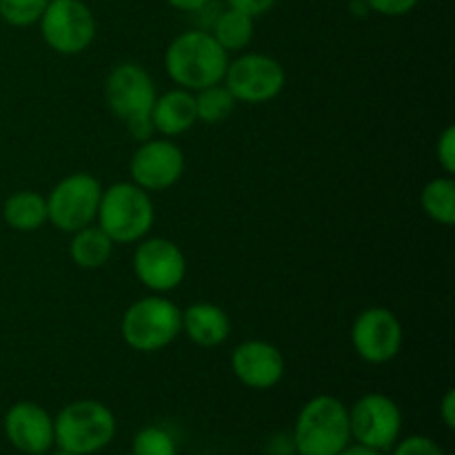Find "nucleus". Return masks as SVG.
I'll list each match as a JSON object with an SVG mask.
<instances>
[{
	"mask_svg": "<svg viewBox=\"0 0 455 455\" xmlns=\"http://www.w3.org/2000/svg\"><path fill=\"white\" fill-rule=\"evenodd\" d=\"M229 53L207 31H185L164 52V71L178 87L200 92L225 80Z\"/></svg>",
	"mask_w": 455,
	"mask_h": 455,
	"instance_id": "1",
	"label": "nucleus"
},
{
	"mask_svg": "<svg viewBox=\"0 0 455 455\" xmlns=\"http://www.w3.org/2000/svg\"><path fill=\"white\" fill-rule=\"evenodd\" d=\"M298 455H338L351 444L349 409L333 395H315L300 409L293 429Z\"/></svg>",
	"mask_w": 455,
	"mask_h": 455,
	"instance_id": "2",
	"label": "nucleus"
},
{
	"mask_svg": "<svg viewBox=\"0 0 455 455\" xmlns=\"http://www.w3.org/2000/svg\"><path fill=\"white\" fill-rule=\"evenodd\" d=\"M105 100L116 118L123 120L133 138H151V107L156 102V87L151 76L136 62L114 67L105 80Z\"/></svg>",
	"mask_w": 455,
	"mask_h": 455,
	"instance_id": "3",
	"label": "nucleus"
},
{
	"mask_svg": "<svg viewBox=\"0 0 455 455\" xmlns=\"http://www.w3.org/2000/svg\"><path fill=\"white\" fill-rule=\"evenodd\" d=\"M98 227L111 238V243H138L149 234L156 220V209L149 191L133 182H116L102 189L98 204Z\"/></svg>",
	"mask_w": 455,
	"mask_h": 455,
	"instance_id": "4",
	"label": "nucleus"
},
{
	"mask_svg": "<svg viewBox=\"0 0 455 455\" xmlns=\"http://www.w3.org/2000/svg\"><path fill=\"white\" fill-rule=\"evenodd\" d=\"M116 416L98 400H76L53 418V444L76 455H93L109 447L116 435Z\"/></svg>",
	"mask_w": 455,
	"mask_h": 455,
	"instance_id": "5",
	"label": "nucleus"
},
{
	"mask_svg": "<svg viewBox=\"0 0 455 455\" xmlns=\"http://www.w3.org/2000/svg\"><path fill=\"white\" fill-rule=\"evenodd\" d=\"M120 331L133 351L154 354L180 336L182 311L167 298H140L124 311Z\"/></svg>",
	"mask_w": 455,
	"mask_h": 455,
	"instance_id": "6",
	"label": "nucleus"
},
{
	"mask_svg": "<svg viewBox=\"0 0 455 455\" xmlns=\"http://www.w3.org/2000/svg\"><path fill=\"white\" fill-rule=\"evenodd\" d=\"M102 185L92 173H71L62 178L47 198V220L58 231L74 234L96 220Z\"/></svg>",
	"mask_w": 455,
	"mask_h": 455,
	"instance_id": "7",
	"label": "nucleus"
},
{
	"mask_svg": "<svg viewBox=\"0 0 455 455\" xmlns=\"http://www.w3.org/2000/svg\"><path fill=\"white\" fill-rule=\"evenodd\" d=\"M38 25L44 43L62 56L83 53L96 38V18L83 0H49Z\"/></svg>",
	"mask_w": 455,
	"mask_h": 455,
	"instance_id": "8",
	"label": "nucleus"
},
{
	"mask_svg": "<svg viewBox=\"0 0 455 455\" xmlns=\"http://www.w3.org/2000/svg\"><path fill=\"white\" fill-rule=\"evenodd\" d=\"M349 429L355 444L385 453L400 440L403 411L389 395L367 394L351 404Z\"/></svg>",
	"mask_w": 455,
	"mask_h": 455,
	"instance_id": "9",
	"label": "nucleus"
},
{
	"mask_svg": "<svg viewBox=\"0 0 455 455\" xmlns=\"http://www.w3.org/2000/svg\"><path fill=\"white\" fill-rule=\"evenodd\" d=\"M225 87L235 102L262 105L278 96L287 83L283 65L267 53H243L229 62L225 74Z\"/></svg>",
	"mask_w": 455,
	"mask_h": 455,
	"instance_id": "10",
	"label": "nucleus"
},
{
	"mask_svg": "<svg viewBox=\"0 0 455 455\" xmlns=\"http://www.w3.org/2000/svg\"><path fill=\"white\" fill-rule=\"evenodd\" d=\"M404 331L398 315L385 307L364 309L351 327L355 354L371 364H385L403 349Z\"/></svg>",
	"mask_w": 455,
	"mask_h": 455,
	"instance_id": "11",
	"label": "nucleus"
},
{
	"mask_svg": "<svg viewBox=\"0 0 455 455\" xmlns=\"http://www.w3.org/2000/svg\"><path fill=\"white\" fill-rule=\"evenodd\" d=\"M132 182L145 191H164L185 173V154L164 138H147L129 160Z\"/></svg>",
	"mask_w": 455,
	"mask_h": 455,
	"instance_id": "12",
	"label": "nucleus"
},
{
	"mask_svg": "<svg viewBox=\"0 0 455 455\" xmlns=\"http://www.w3.org/2000/svg\"><path fill=\"white\" fill-rule=\"evenodd\" d=\"M133 271L136 278L154 293L173 291L187 275L185 253L167 238H147L133 253Z\"/></svg>",
	"mask_w": 455,
	"mask_h": 455,
	"instance_id": "13",
	"label": "nucleus"
},
{
	"mask_svg": "<svg viewBox=\"0 0 455 455\" xmlns=\"http://www.w3.org/2000/svg\"><path fill=\"white\" fill-rule=\"evenodd\" d=\"M4 435L13 449L27 455H43L53 447V418L36 403L12 404L4 413Z\"/></svg>",
	"mask_w": 455,
	"mask_h": 455,
	"instance_id": "14",
	"label": "nucleus"
},
{
	"mask_svg": "<svg viewBox=\"0 0 455 455\" xmlns=\"http://www.w3.org/2000/svg\"><path fill=\"white\" fill-rule=\"evenodd\" d=\"M234 376L256 391L274 389L284 376L283 351L265 340H247L231 354Z\"/></svg>",
	"mask_w": 455,
	"mask_h": 455,
	"instance_id": "15",
	"label": "nucleus"
},
{
	"mask_svg": "<svg viewBox=\"0 0 455 455\" xmlns=\"http://www.w3.org/2000/svg\"><path fill=\"white\" fill-rule=\"evenodd\" d=\"M198 123V111H196V96L187 89L178 87L172 92L156 96L151 107V127L163 136H180L189 132Z\"/></svg>",
	"mask_w": 455,
	"mask_h": 455,
	"instance_id": "16",
	"label": "nucleus"
},
{
	"mask_svg": "<svg viewBox=\"0 0 455 455\" xmlns=\"http://www.w3.org/2000/svg\"><path fill=\"white\" fill-rule=\"evenodd\" d=\"M182 331L198 347H218L229 338L231 320L225 309L212 302H196L182 311Z\"/></svg>",
	"mask_w": 455,
	"mask_h": 455,
	"instance_id": "17",
	"label": "nucleus"
},
{
	"mask_svg": "<svg viewBox=\"0 0 455 455\" xmlns=\"http://www.w3.org/2000/svg\"><path fill=\"white\" fill-rule=\"evenodd\" d=\"M3 218L16 231H38L47 222V198L38 191H16L4 200Z\"/></svg>",
	"mask_w": 455,
	"mask_h": 455,
	"instance_id": "18",
	"label": "nucleus"
},
{
	"mask_svg": "<svg viewBox=\"0 0 455 455\" xmlns=\"http://www.w3.org/2000/svg\"><path fill=\"white\" fill-rule=\"evenodd\" d=\"M69 253L71 260L80 269H100V267H105L109 262L111 253H114V243H111V238L100 227L89 225L74 231Z\"/></svg>",
	"mask_w": 455,
	"mask_h": 455,
	"instance_id": "19",
	"label": "nucleus"
},
{
	"mask_svg": "<svg viewBox=\"0 0 455 455\" xmlns=\"http://www.w3.org/2000/svg\"><path fill=\"white\" fill-rule=\"evenodd\" d=\"M253 20H256V18L229 7L227 12H222L220 16L216 18L212 36L227 53L243 52L253 38Z\"/></svg>",
	"mask_w": 455,
	"mask_h": 455,
	"instance_id": "20",
	"label": "nucleus"
},
{
	"mask_svg": "<svg viewBox=\"0 0 455 455\" xmlns=\"http://www.w3.org/2000/svg\"><path fill=\"white\" fill-rule=\"evenodd\" d=\"M420 204L431 220L444 227L455 222V182L451 176L434 178L420 191Z\"/></svg>",
	"mask_w": 455,
	"mask_h": 455,
	"instance_id": "21",
	"label": "nucleus"
},
{
	"mask_svg": "<svg viewBox=\"0 0 455 455\" xmlns=\"http://www.w3.org/2000/svg\"><path fill=\"white\" fill-rule=\"evenodd\" d=\"M235 109V98L231 96L229 89L222 83L212 84L207 89H200L196 96V111H198V120L207 124H218L231 116Z\"/></svg>",
	"mask_w": 455,
	"mask_h": 455,
	"instance_id": "22",
	"label": "nucleus"
},
{
	"mask_svg": "<svg viewBox=\"0 0 455 455\" xmlns=\"http://www.w3.org/2000/svg\"><path fill=\"white\" fill-rule=\"evenodd\" d=\"M132 455H176V440L163 427H142L133 435Z\"/></svg>",
	"mask_w": 455,
	"mask_h": 455,
	"instance_id": "23",
	"label": "nucleus"
},
{
	"mask_svg": "<svg viewBox=\"0 0 455 455\" xmlns=\"http://www.w3.org/2000/svg\"><path fill=\"white\" fill-rule=\"evenodd\" d=\"M49 0H0V18L12 27H29L40 20Z\"/></svg>",
	"mask_w": 455,
	"mask_h": 455,
	"instance_id": "24",
	"label": "nucleus"
},
{
	"mask_svg": "<svg viewBox=\"0 0 455 455\" xmlns=\"http://www.w3.org/2000/svg\"><path fill=\"white\" fill-rule=\"evenodd\" d=\"M394 455H444L443 447L427 435H409L394 444Z\"/></svg>",
	"mask_w": 455,
	"mask_h": 455,
	"instance_id": "25",
	"label": "nucleus"
},
{
	"mask_svg": "<svg viewBox=\"0 0 455 455\" xmlns=\"http://www.w3.org/2000/svg\"><path fill=\"white\" fill-rule=\"evenodd\" d=\"M435 156H438V163L443 167V172L447 176L455 173V127L449 124L438 138V145H435Z\"/></svg>",
	"mask_w": 455,
	"mask_h": 455,
	"instance_id": "26",
	"label": "nucleus"
},
{
	"mask_svg": "<svg viewBox=\"0 0 455 455\" xmlns=\"http://www.w3.org/2000/svg\"><path fill=\"white\" fill-rule=\"evenodd\" d=\"M364 3H367L369 9L380 13V16L398 18V16H407L409 12H413L420 0H364Z\"/></svg>",
	"mask_w": 455,
	"mask_h": 455,
	"instance_id": "27",
	"label": "nucleus"
},
{
	"mask_svg": "<svg viewBox=\"0 0 455 455\" xmlns=\"http://www.w3.org/2000/svg\"><path fill=\"white\" fill-rule=\"evenodd\" d=\"M278 0H229V7L231 9H238V12L247 13V16L258 18V16H265L269 9H274V4Z\"/></svg>",
	"mask_w": 455,
	"mask_h": 455,
	"instance_id": "28",
	"label": "nucleus"
},
{
	"mask_svg": "<svg viewBox=\"0 0 455 455\" xmlns=\"http://www.w3.org/2000/svg\"><path fill=\"white\" fill-rule=\"evenodd\" d=\"M440 418H443L444 427L451 431L455 427V391L453 389H449L447 394H444L443 403H440Z\"/></svg>",
	"mask_w": 455,
	"mask_h": 455,
	"instance_id": "29",
	"label": "nucleus"
},
{
	"mask_svg": "<svg viewBox=\"0 0 455 455\" xmlns=\"http://www.w3.org/2000/svg\"><path fill=\"white\" fill-rule=\"evenodd\" d=\"M167 3L172 4L173 9H178V12H198V9H203L209 0H167Z\"/></svg>",
	"mask_w": 455,
	"mask_h": 455,
	"instance_id": "30",
	"label": "nucleus"
},
{
	"mask_svg": "<svg viewBox=\"0 0 455 455\" xmlns=\"http://www.w3.org/2000/svg\"><path fill=\"white\" fill-rule=\"evenodd\" d=\"M338 455H382V453L376 451V449L363 447V444H349V447L342 449Z\"/></svg>",
	"mask_w": 455,
	"mask_h": 455,
	"instance_id": "31",
	"label": "nucleus"
},
{
	"mask_svg": "<svg viewBox=\"0 0 455 455\" xmlns=\"http://www.w3.org/2000/svg\"><path fill=\"white\" fill-rule=\"evenodd\" d=\"M52 455H76V453H69V451H62V449H58V451H53Z\"/></svg>",
	"mask_w": 455,
	"mask_h": 455,
	"instance_id": "32",
	"label": "nucleus"
}]
</instances>
